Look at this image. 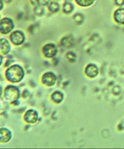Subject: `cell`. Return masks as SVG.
I'll use <instances>...</instances> for the list:
<instances>
[{
	"mask_svg": "<svg viewBox=\"0 0 124 149\" xmlns=\"http://www.w3.org/2000/svg\"><path fill=\"white\" fill-rule=\"evenodd\" d=\"M114 18L117 23L124 24V8H119L115 12Z\"/></svg>",
	"mask_w": 124,
	"mask_h": 149,
	"instance_id": "30bf717a",
	"label": "cell"
},
{
	"mask_svg": "<svg viewBox=\"0 0 124 149\" xmlns=\"http://www.w3.org/2000/svg\"><path fill=\"white\" fill-rule=\"evenodd\" d=\"M3 8V3L2 1L0 0V10H1Z\"/></svg>",
	"mask_w": 124,
	"mask_h": 149,
	"instance_id": "d6986e66",
	"label": "cell"
},
{
	"mask_svg": "<svg viewBox=\"0 0 124 149\" xmlns=\"http://www.w3.org/2000/svg\"><path fill=\"white\" fill-rule=\"evenodd\" d=\"M10 45L7 40L0 39V54L6 55L10 52Z\"/></svg>",
	"mask_w": 124,
	"mask_h": 149,
	"instance_id": "9c48e42d",
	"label": "cell"
},
{
	"mask_svg": "<svg viewBox=\"0 0 124 149\" xmlns=\"http://www.w3.org/2000/svg\"><path fill=\"white\" fill-rule=\"evenodd\" d=\"M116 4L118 6H122L124 4V0H115Z\"/></svg>",
	"mask_w": 124,
	"mask_h": 149,
	"instance_id": "ac0fdd59",
	"label": "cell"
},
{
	"mask_svg": "<svg viewBox=\"0 0 124 149\" xmlns=\"http://www.w3.org/2000/svg\"><path fill=\"white\" fill-rule=\"evenodd\" d=\"M24 119L26 122L31 123H35L38 119V113L32 109L27 111L25 114Z\"/></svg>",
	"mask_w": 124,
	"mask_h": 149,
	"instance_id": "52a82bcc",
	"label": "cell"
},
{
	"mask_svg": "<svg viewBox=\"0 0 124 149\" xmlns=\"http://www.w3.org/2000/svg\"><path fill=\"white\" fill-rule=\"evenodd\" d=\"M4 97L8 101H15L19 97L18 88L15 86H8L5 89Z\"/></svg>",
	"mask_w": 124,
	"mask_h": 149,
	"instance_id": "7a4b0ae2",
	"label": "cell"
},
{
	"mask_svg": "<svg viewBox=\"0 0 124 149\" xmlns=\"http://www.w3.org/2000/svg\"><path fill=\"white\" fill-rule=\"evenodd\" d=\"M6 77L12 83H18L22 80L24 75V70L18 65H13L6 70Z\"/></svg>",
	"mask_w": 124,
	"mask_h": 149,
	"instance_id": "6da1fadb",
	"label": "cell"
},
{
	"mask_svg": "<svg viewBox=\"0 0 124 149\" xmlns=\"http://www.w3.org/2000/svg\"><path fill=\"white\" fill-rule=\"evenodd\" d=\"M56 47L53 44H48L43 48V52L46 57L51 58L56 55L57 53Z\"/></svg>",
	"mask_w": 124,
	"mask_h": 149,
	"instance_id": "5b68a950",
	"label": "cell"
},
{
	"mask_svg": "<svg viewBox=\"0 0 124 149\" xmlns=\"http://www.w3.org/2000/svg\"><path fill=\"white\" fill-rule=\"evenodd\" d=\"M56 81V77L52 72H47L43 74L42 77V82L45 85L52 86L54 85Z\"/></svg>",
	"mask_w": 124,
	"mask_h": 149,
	"instance_id": "8992f818",
	"label": "cell"
},
{
	"mask_svg": "<svg viewBox=\"0 0 124 149\" xmlns=\"http://www.w3.org/2000/svg\"><path fill=\"white\" fill-rule=\"evenodd\" d=\"M3 57L0 55V65H1L3 62Z\"/></svg>",
	"mask_w": 124,
	"mask_h": 149,
	"instance_id": "ffe728a7",
	"label": "cell"
},
{
	"mask_svg": "<svg viewBox=\"0 0 124 149\" xmlns=\"http://www.w3.org/2000/svg\"><path fill=\"white\" fill-rule=\"evenodd\" d=\"M49 1V0H38L39 4L41 5H46L48 4Z\"/></svg>",
	"mask_w": 124,
	"mask_h": 149,
	"instance_id": "e0dca14e",
	"label": "cell"
},
{
	"mask_svg": "<svg viewBox=\"0 0 124 149\" xmlns=\"http://www.w3.org/2000/svg\"><path fill=\"white\" fill-rule=\"evenodd\" d=\"M11 138V133L8 130L5 128L0 129V142L6 143Z\"/></svg>",
	"mask_w": 124,
	"mask_h": 149,
	"instance_id": "ba28073f",
	"label": "cell"
},
{
	"mask_svg": "<svg viewBox=\"0 0 124 149\" xmlns=\"http://www.w3.org/2000/svg\"><path fill=\"white\" fill-rule=\"evenodd\" d=\"M35 14H36V15H41L43 13V8L40 6L36 7L35 10Z\"/></svg>",
	"mask_w": 124,
	"mask_h": 149,
	"instance_id": "2e32d148",
	"label": "cell"
},
{
	"mask_svg": "<svg viewBox=\"0 0 124 149\" xmlns=\"http://www.w3.org/2000/svg\"><path fill=\"white\" fill-rule=\"evenodd\" d=\"M10 40L13 44L19 45L22 44L24 41V35L22 32L15 31L11 35Z\"/></svg>",
	"mask_w": 124,
	"mask_h": 149,
	"instance_id": "277c9868",
	"label": "cell"
},
{
	"mask_svg": "<svg viewBox=\"0 0 124 149\" xmlns=\"http://www.w3.org/2000/svg\"><path fill=\"white\" fill-rule=\"evenodd\" d=\"M73 6L72 4L69 2L66 3L63 7V11L65 13H70L72 11Z\"/></svg>",
	"mask_w": 124,
	"mask_h": 149,
	"instance_id": "5bb4252c",
	"label": "cell"
},
{
	"mask_svg": "<svg viewBox=\"0 0 124 149\" xmlns=\"http://www.w3.org/2000/svg\"><path fill=\"white\" fill-rule=\"evenodd\" d=\"M49 8L50 11L52 12H56L59 9V5L56 2H52L49 5Z\"/></svg>",
	"mask_w": 124,
	"mask_h": 149,
	"instance_id": "9a60e30c",
	"label": "cell"
},
{
	"mask_svg": "<svg viewBox=\"0 0 124 149\" xmlns=\"http://www.w3.org/2000/svg\"><path fill=\"white\" fill-rule=\"evenodd\" d=\"M95 0H75L77 4L82 7H87L93 3Z\"/></svg>",
	"mask_w": 124,
	"mask_h": 149,
	"instance_id": "7c38bea8",
	"label": "cell"
},
{
	"mask_svg": "<svg viewBox=\"0 0 124 149\" xmlns=\"http://www.w3.org/2000/svg\"><path fill=\"white\" fill-rule=\"evenodd\" d=\"M14 28V23L10 19L4 18L0 21V32L4 34H8Z\"/></svg>",
	"mask_w": 124,
	"mask_h": 149,
	"instance_id": "3957f363",
	"label": "cell"
},
{
	"mask_svg": "<svg viewBox=\"0 0 124 149\" xmlns=\"http://www.w3.org/2000/svg\"><path fill=\"white\" fill-rule=\"evenodd\" d=\"M86 74L90 77H94L98 74V69L93 64H89L86 69Z\"/></svg>",
	"mask_w": 124,
	"mask_h": 149,
	"instance_id": "8fae6325",
	"label": "cell"
},
{
	"mask_svg": "<svg viewBox=\"0 0 124 149\" xmlns=\"http://www.w3.org/2000/svg\"><path fill=\"white\" fill-rule=\"evenodd\" d=\"M63 99V95L61 92H54L52 95V99L55 102L59 103L61 102Z\"/></svg>",
	"mask_w": 124,
	"mask_h": 149,
	"instance_id": "4fadbf2b",
	"label": "cell"
}]
</instances>
